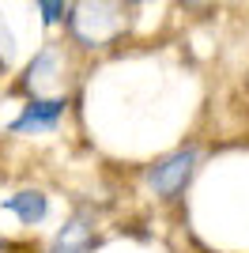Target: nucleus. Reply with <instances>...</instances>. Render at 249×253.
I'll return each mask as SVG.
<instances>
[{"instance_id":"1","label":"nucleus","mask_w":249,"mask_h":253,"mask_svg":"<svg viewBox=\"0 0 249 253\" xmlns=\"http://www.w3.org/2000/svg\"><path fill=\"white\" fill-rule=\"evenodd\" d=\"M193 170H197V151H193V148L174 151V155L159 159L155 167L147 170V185H151L159 197H177V193L189 185Z\"/></svg>"},{"instance_id":"2","label":"nucleus","mask_w":249,"mask_h":253,"mask_svg":"<svg viewBox=\"0 0 249 253\" xmlns=\"http://www.w3.org/2000/svg\"><path fill=\"white\" fill-rule=\"evenodd\" d=\"M117 27H121L117 11L106 8L102 0H83L80 11H76V19H72V31L80 34L83 42H91V45H102L106 38H114Z\"/></svg>"},{"instance_id":"3","label":"nucleus","mask_w":249,"mask_h":253,"mask_svg":"<svg viewBox=\"0 0 249 253\" xmlns=\"http://www.w3.org/2000/svg\"><path fill=\"white\" fill-rule=\"evenodd\" d=\"M64 98H31L23 106V114L11 121V132H49L61 125L64 117Z\"/></svg>"},{"instance_id":"4","label":"nucleus","mask_w":249,"mask_h":253,"mask_svg":"<svg viewBox=\"0 0 249 253\" xmlns=\"http://www.w3.org/2000/svg\"><path fill=\"white\" fill-rule=\"evenodd\" d=\"M0 208L11 211L19 223L34 227V223H42L45 215H49V197H45V193H38V189H23V193L4 197V201H0Z\"/></svg>"},{"instance_id":"5","label":"nucleus","mask_w":249,"mask_h":253,"mask_svg":"<svg viewBox=\"0 0 249 253\" xmlns=\"http://www.w3.org/2000/svg\"><path fill=\"white\" fill-rule=\"evenodd\" d=\"M49 253H91V227H87V219L72 215L57 231V238L49 242Z\"/></svg>"},{"instance_id":"6","label":"nucleus","mask_w":249,"mask_h":253,"mask_svg":"<svg viewBox=\"0 0 249 253\" xmlns=\"http://www.w3.org/2000/svg\"><path fill=\"white\" fill-rule=\"evenodd\" d=\"M38 8H42V19L45 23H57L64 15V0H38Z\"/></svg>"}]
</instances>
